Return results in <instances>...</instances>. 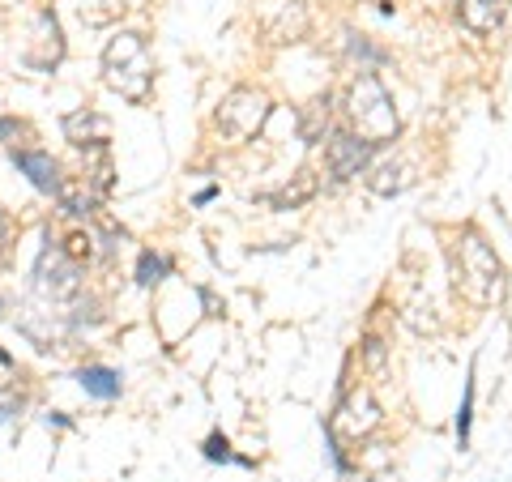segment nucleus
<instances>
[{
  "mask_svg": "<svg viewBox=\"0 0 512 482\" xmlns=\"http://www.w3.org/2000/svg\"><path fill=\"white\" fill-rule=\"evenodd\" d=\"M103 77L128 103H146L150 86H154V56H150L146 39L133 35V30H120L103 52Z\"/></svg>",
  "mask_w": 512,
  "mask_h": 482,
  "instance_id": "nucleus-1",
  "label": "nucleus"
},
{
  "mask_svg": "<svg viewBox=\"0 0 512 482\" xmlns=\"http://www.w3.org/2000/svg\"><path fill=\"white\" fill-rule=\"evenodd\" d=\"M346 111H350V124H355V137L372 141V146H389L397 137V128H402L389 90L380 86L376 73H359V82L346 94Z\"/></svg>",
  "mask_w": 512,
  "mask_h": 482,
  "instance_id": "nucleus-2",
  "label": "nucleus"
},
{
  "mask_svg": "<svg viewBox=\"0 0 512 482\" xmlns=\"http://www.w3.org/2000/svg\"><path fill=\"white\" fill-rule=\"evenodd\" d=\"M457 291L470 295L474 303H495L504 295V265L474 231L461 235L457 244Z\"/></svg>",
  "mask_w": 512,
  "mask_h": 482,
  "instance_id": "nucleus-3",
  "label": "nucleus"
},
{
  "mask_svg": "<svg viewBox=\"0 0 512 482\" xmlns=\"http://www.w3.org/2000/svg\"><path fill=\"white\" fill-rule=\"evenodd\" d=\"M265 120H269V99L248 86L231 90L218 107V128H222V137H231V141H252L265 128Z\"/></svg>",
  "mask_w": 512,
  "mask_h": 482,
  "instance_id": "nucleus-4",
  "label": "nucleus"
},
{
  "mask_svg": "<svg viewBox=\"0 0 512 482\" xmlns=\"http://www.w3.org/2000/svg\"><path fill=\"white\" fill-rule=\"evenodd\" d=\"M376 427H380V406H376V397L367 393V389H355V393H350L342 406H338V414H333L329 436H333V440H342V436L363 440L367 431H376Z\"/></svg>",
  "mask_w": 512,
  "mask_h": 482,
  "instance_id": "nucleus-5",
  "label": "nucleus"
},
{
  "mask_svg": "<svg viewBox=\"0 0 512 482\" xmlns=\"http://www.w3.org/2000/svg\"><path fill=\"white\" fill-rule=\"evenodd\" d=\"M372 141H363L355 133H333L329 146H325V163H329V175L333 180H350V175H359L367 163H372Z\"/></svg>",
  "mask_w": 512,
  "mask_h": 482,
  "instance_id": "nucleus-6",
  "label": "nucleus"
},
{
  "mask_svg": "<svg viewBox=\"0 0 512 482\" xmlns=\"http://www.w3.org/2000/svg\"><path fill=\"white\" fill-rule=\"evenodd\" d=\"M35 273H39V286L52 299H64V295L77 291V261L60 244H47L39 252V269Z\"/></svg>",
  "mask_w": 512,
  "mask_h": 482,
  "instance_id": "nucleus-7",
  "label": "nucleus"
},
{
  "mask_svg": "<svg viewBox=\"0 0 512 482\" xmlns=\"http://www.w3.org/2000/svg\"><path fill=\"white\" fill-rule=\"evenodd\" d=\"M64 137L73 141V146H90V150H103L107 137H111V124L107 116H99V111H73V116H64Z\"/></svg>",
  "mask_w": 512,
  "mask_h": 482,
  "instance_id": "nucleus-8",
  "label": "nucleus"
},
{
  "mask_svg": "<svg viewBox=\"0 0 512 482\" xmlns=\"http://www.w3.org/2000/svg\"><path fill=\"white\" fill-rule=\"evenodd\" d=\"M13 163H18V171H26V180L35 184L39 192H52V197L60 192L64 175L52 163V154H43V150H13Z\"/></svg>",
  "mask_w": 512,
  "mask_h": 482,
  "instance_id": "nucleus-9",
  "label": "nucleus"
},
{
  "mask_svg": "<svg viewBox=\"0 0 512 482\" xmlns=\"http://www.w3.org/2000/svg\"><path fill=\"white\" fill-rule=\"evenodd\" d=\"M504 9H508V0H461L457 5L461 22H466L474 35H491V30L504 22Z\"/></svg>",
  "mask_w": 512,
  "mask_h": 482,
  "instance_id": "nucleus-10",
  "label": "nucleus"
},
{
  "mask_svg": "<svg viewBox=\"0 0 512 482\" xmlns=\"http://www.w3.org/2000/svg\"><path fill=\"white\" fill-rule=\"evenodd\" d=\"M316 197V175L312 171H299L295 175V184H282L278 192H269V205H274V210H299L303 201H312Z\"/></svg>",
  "mask_w": 512,
  "mask_h": 482,
  "instance_id": "nucleus-11",
  "label": "nucleus"
},
{
  "mask_svg": "<svg viewBox=\"0 0 512 482\" xmlns=\"http://www.w3.org/2000/svg\"><path fill=\"white\" fill-rule=\"evenodd\" d=\"M77 384H82L90 397H99V401H116L120 397V372H111V367H82V372H77Z\"/></svg>",
  "mask_w": 512,
  "mask_h": 482,
  "instance_id": "nucleus-12",
  "label": "nucleus"
},
{
  "mask_svg": "<svg viewBox=\"0 0 512 482\" xmlns=\"http://www.w3.org/2000/svg\"><path fill=\"white\" fill-rule=\"evenodd\" d=\"M299 133H303V141H316L329 133V94L325 99H312L308 107H303V116H299Z\"/></svg>",
  "mask_w": 512,
  "mask_h": 482,
  "instance_id": "nucleus-13",
  "label": "nucleus"
},
{
  "mask_svg": "<svg viewBox=\"0 0 512 482\" xmlns=\"http://www.w3.org/2000/svg\"><path fill=\"white\" fill-rule=\"evenodd\" d=\"M367 188L380 192V197H397V192L406 188V167H402V163H384V167H376L372 175H367Z\"/></svg>",
  "mask_w": 512,
  "mask_h": 482,
  "instance_id": "nucleus-14",
  "label": "nucleus"
},
{
  "mask_svg": "<svg viewBox=\"0 0 512 482\" xmlns=\"http://www.w3.org/2000/svg\"><path fill=\"white\" fill-rule=\"evenodd\" d=\"M56 197H60L64 210L77 214V218H90V214H94V197H90V188H86V184H69V180H64Z\"/></svg>",
  "mask_w": 512,
  "mask_h": 482,
  "instance_id": "nucleus-15",
  "label": "nucleus"
},
{
  "mask_svg": "<svg viewBox=\"0 0 512 482\" xmlns=\"http://www.w3.org/2000/svg\"><path fill=\"white\" fill-rule=\"evenodd\" d=\"M201 453H205V461H214V465H244V470H252V461H248V457H235V453H231V444H227V436H222V431L205 436Z\"/></svg>",
  "mask_w": 512,
  "mask_h": 482,
  "instance_id": "nucleus-16",
  "label": "nucleus"
},
{
  "mask_svg": "<svg viewBox=\"0 0 512 482\" xmlns=\"http://www.w3.org/2000/svg\"><path fill=\"white\" fill-rule=\"evenodd\" d=\"M171 273V261L167 256H158V252H141V261H137V282L141 286H158Z\"/></svg>",
  "mask_w": 512,
  "mask_h": 482,
  "instance_id": "nucleus-17",
  "label": "nucleus"
},
{
  "mask_svg": "<svg viewBox=\"0 0 512 482\" xmlns=\"http://www.w3.org/2000/svg\"><path fill=\"white\" fill-rule=\"evenodd\" d=\"M470 419H474V376L466 380V393H461V410H457V444H470Z\"/></svg>",
  "mask_w": 512,
  "mask_h": 482,
  "instance_id": "nucleus-18",
  "label": "nucleus"
},
{
  "mask_svg": "<svg viewBox=\"0 0 512 482\" xmlns=\"http://www.w3.org/2000/svg\"><path fill=\"white\" fill-rule=\"evenodd\" d=\"M346 47H350V56H363L367 64H380V60H384V52H376V47L363 43L359 35H346Z\"/></svg>",
  "mask_w": 512,
  "mask_h": 482,
  "instance_id": "nucleus-19",
  "label": "nucleus"
},
{
  "mask_svg": "<svg viewBox=\"0 0 512 482\" xmlns=\"http://www.w3.org/2000/svg\"><path fill=\"white\" fill-rule=\"evenodd\" d=\"M22 410V397H13V393H0V419H13V414Z\"/></svg>",
  "mask_w": 512,
  "mask_h": 482,
  "instance_id": "nucleus-20",
  "label": "nucleus"
},
{
  "mask_svg": "<svg viewBox=\"0 0 512 482\" xmlns=\"http://www.w3.org/2000/svg\"><path fill=\"white\" fill-rule=\"evenodd\" d=\"M367 363H372V372H380V363H384V346L376 342V337L367 342Z\"/></svg>",
  "mask_w": 512,
  "mask_h": 482,
  "instance_id": "nucleus-21",
  "label": "nucleus"
},
{
  "mask_svg": "<svg viewBox=\"0 0 512 482\" xmlns=\"http://www.w3.org/2000/svg\"><path fill=\"white\" fill-rule=\"evenodd\" d=\"M9 235H13V227H9V218H5V210H0V252L9 248Z\"/></svg>",
  "mask_w": 512,
  "mask_h": 482,
  "instance_id": "nucleus-22",
  "label": "nucleus"
},
{
  "mask_svg": "<svg viewBox=\"0 0 512 482\" xmlns=\"http://www.w3.org/2000/svg\"><path fill=\"white\" fill-rule=\"evenodd\" d=\"M214 197H218V188H201V192H197V205H210Z\"/></svg>",
  "mask_w": 512,
  "mask_h": 482,
  "instance_id": "nucleus-23",
  "label": "nucleus"
},
{
  "mask_svg": "<svg viewBox=\"0 0 512 482\" xmlns=\"http://www.w3.org/2000/svg\"><path fill=\"white\" fill-rule=\"evenodd\" d=\"M0 367H13V355H9V350H0Z\"/></svg>",
  "mask_w": 512,
  "mask_h": 482,
  "instance_id": "nucleus-24",
  "label": "nucleus"
}]
</instances>
